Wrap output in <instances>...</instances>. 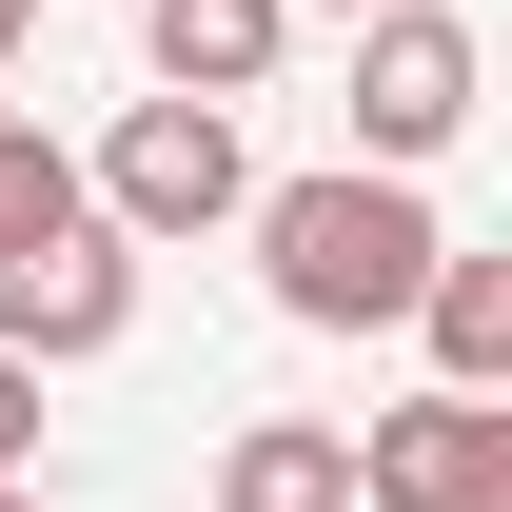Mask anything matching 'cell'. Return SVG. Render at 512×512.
<instances>
[{"label":"cell","mask_w":512,"mask_h":512,"mask_svg":"<svg viewBox=\"0 0 512 512\" xmlns=\"http://www.w3.org/2000/svg\"><path fill=\"white\" fill-rule=\"evenodd\" d=\"M138 335V256L79 217V237H40V256H0V355L20 375H79V355H119Z\"/></svg>","instance_id":"5b68a950"},{"label":"cell","mask_w":512,"mask_h":512,"mask_svg":"<svg viewBox=\"0 0 512 512\" xmlns=\"http://www.w3.org/2000/svg\"><path fill=\"white\" fill-rule=\"evenodd\" d=\"M0 512H40V493H0Z\"/></svg>","instance_id":"4fadbf2b"},{"label":"cell","mask_w":512,"mask_h":512,"mask_svg":"<svg viewBox=\"0 0 512 512\" xmlns=\"http://www.w3.org/2000/svg\"><path fill=\"white\" fill-rule=\"evenodd\" d=\"M40 237H79V138L0 119V256H40Z\"/></svg>","instance_id":"9c48e42d"},{"label":"cell","mask_w":512,"mask_h":512,"mask_svg":"<svg viewBox=\"0 0 512 512\" xmlns=\"http://www.w3.org/2000/svg\"><path fill=\"white\" fill-rule=\"evenodd\" d=\"M276 40H296V0H138V79L197 99V119H237L276 79Z\"/></svg>","instance_id":"8992f818"},{"label":"cell","mask_w":512,"mask_h":512,"mask_svg":"<svg viewBox=\"0 0 512 512\" xmlns=\"http://www.w3.org/2000/svg\"><path fill=\"white\" fill-rule=\"evenodd\" d=\"M414 335H434V394H512V256H434Z\"/></svg>","instance_id":"ba28073f"},{"label":"cell","mask_w":512,"mask_h":512,"mask_svg":"<svg viewBox=\"0 0 512 512\" xmlns=\"http://www.w3.org/2000/svg\"><path fill=\"white\" fill-rule=\"evenodd\" d=\"M20 20H40V0H0V60H20Z\"/></svg>","instance_id":"8fae6325"},{"label":"cell","mask_w":512,"mask_h":512,"mask_svg":"<svg viewBox=\"0 0 512 512\" xmlns=\"http://www.w3.org/2000/svg\"><path fill=\"white\" fill-rule=\"evenodd\" d=\"M473 99H493V40H473L453 0H375V20H355V158H375V178L453 158Z\"/></svg>","instance_id":"3957f363"},{"label":"cell","mask_w":512,"mask_h":512,"mask_svg":"<svg viewBox=\"0 0 512 512\" xmlns=\"http://www.w3.org/2000/svg\"><path fill=\"white\" fill-rule=\"evenodd\" d=\"M296 20H316V0H296ZM335 20H375V0H335Z\"/></svg>","instance_id":"7c38bea8"},{"label":"cell","mask_w":512,"mask_h":512,"mask_svg":"<svg viewBox=\"0 0 512 512\" xmlns=\"http://www.w3.org/2000/svg\"><path fill=\"white\" fill-rule=\"evenodd\" d=\"M119 20H138V0H119Z\"/></svg>","instance_id":"5bb4252c"},{"label":"cell","mask_w":512,"mask_h":512,"mask_svg":"<svg viewBox=\"0 0 512 512\" xmlns=\"http://www.w3.org/2000/svg\"><path fill=\"white\" fill-rule=\"evenodd\" d=\"M217 512H355V434L335 414H256L217 453Z\"/></svg>","instance_id":"52a82bcc"},{"label":"cell","mask_w":512,"mask_h":512,"mask_svg":"<svg viewBox=\"0 0 512 512\" xmlns=\"http://www.w3.org/2000/svg\"><path fill=\"white\" fill-rule=\"evenodd\" d=\"M237 237H256V296L296 335H414V276L453 256V217L375 158H316V178H256Z\"/></svg>","instance_id":"6da1fadb"},{"label":"cell","mask_w":512,"mask_h":512,"mask_svg":"<svg viewBox=\"0 0 512 512\" xmlns=\"http://www.w3.org/2000/svg\"><path fill=\"white\" fill-rule=\"evenodd\" d=\"M0 493H40V375L0 355Z\"/></svg>","instance_id":"30bf717a"},{"label":"cell","mask_w":512,"mask_h":512,"mask_svg":"<svg viewBox=\"0 0 512 512\" xmlns=\"http://www.w3.org/2000/svg\"><path fill=\"white\" fill-rule=\"evenodd\" d=\"M355 512H512V414L493 394H394L355 434Z\"/></svg>","instance_id":"277c9868"},{"label":"cell","mask_w":512,"mask_h":512,"mask_svg":"<svg viewBox=\"0 0 512 512\" xmlns=\"http://www.w3.org/2000/svg\"><path fill=\"white\" fill-rule=\"evenodd\" d=\"M79 217L119 256H197V237L256 217V158H237V119H197V99H119L99 158H79Z\"/></svg>","instance_id":"7a4b0ae2"}]
</instances>
